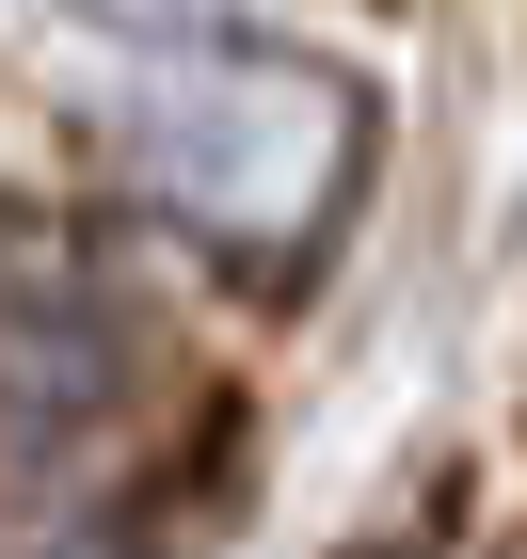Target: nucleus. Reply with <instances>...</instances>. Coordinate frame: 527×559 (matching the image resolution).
I'll use <instances>...</instances> for the list:
<instances>
[{"label":"nucleus","mask_w":527,"mask_h":559,"mask_svg":"<svg viewBox=\"0 0 527 559\" xmlns=\"http://www.w3.org/2000/svg\"><path fill=\"white\" fill-rule=\"evenodd\" d=\"M112 160H129V192L176 240H208L240 272H288V257H320V224L368 176V96L336 64H304V48L176 33L112 96Z\"/></svg>","instance_id":"1"},{"label":"nucleus","mask_w":527,"mask_h":559,"mask_svg":"<svg viewBox=\"0 0 527 559\" xmlns=\"http://www.w3.org/2000/svg\"><path fill=\"white\" fill-rule=\"evenodd\" d=\"M129 416V304L48 272V288L0 304V496L16 479H64L96 431Z\"/></svg>","instance_id":"2"}]
</instances>
